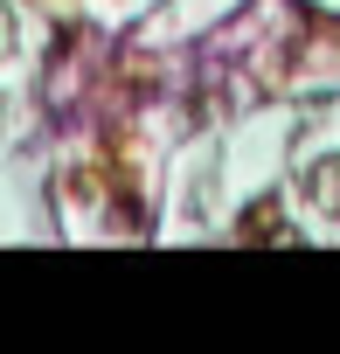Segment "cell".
<instances>
[{
    "label": "cell",
    "mask_w": 340,
    "mask_h": 354,
    "mask_svg": "<svg viewBox=\"0 0 340 354\" xmlns=\"http://www.w3.org/2000/svg\"><path fill=\"white\" fill-rule=\"evenodd\" d=\"M299 188H305V195H312V202H319V209H326V216L340 223V153H326V160H312V167L299 174Z\"/></svg>",
    "instance_id": "1"
},
{
    "label": "cell",
    "mask_w": 340,
    "mask_h": 354,
    "mask_svg": "<svg viewBox=\"0 0 340 354\" xmlns=\"http://www.w3.org/2000/svg\"><path fill=\"white\" fill-rule=\"evenodd\" d=\"M8 49H15V8L0 0V56H8Z\"/></svg>",
    "instance_id": "2"
}]
</instances>
